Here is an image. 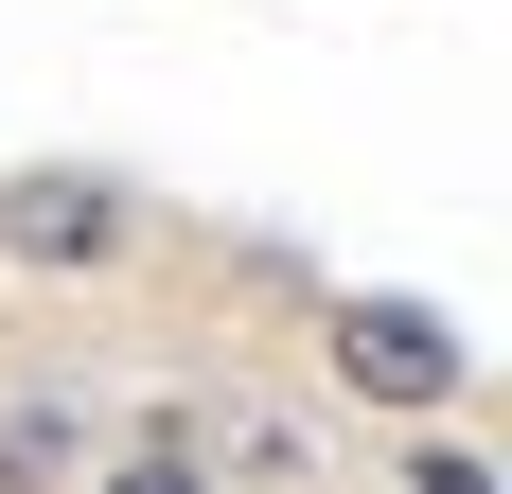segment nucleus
Masks as SVG:
<instances>
[{
    "label": "nucleus",
    "mask_w": 512,
    "mask_h": 494,
    "mask_svg": "<svg viewBox=\"0 0 512 494\" xmlns=\"http://www.w3.org/2000/svg\"><path fill=\"white\" fill-rule=\"evenodd\" d=\"M477 353H460V318H424V300H336V389H371V406H442Z\"/></svg>",
    "instance_id": "f257e3e1"
},
{
    "label": "nucleus",
    "mask_w": 512,
    "mask_h": 494,
    "mask_svg": "<svg viewBox=\"0 0 512 494\" xmlns=\"http://www.w3.org/2000/svg\"><path fill=\"white\" fill-rule=\"evenodd\" d=\"M0 247H18V265H106V247H124V177H71V159L18 177V195H0Z\"/></svg>",
    "instance_id": "f03ea898"
},
{
    "label": "nucleus",
    "mask_w": 512,
    "mask_h": 494,
    "mask_svg": "<svg viewBox=\"0 0 512 494\" xmlns=\"http://www.w3.org/2000/svg\"><path fill=\"white\" fill-rule=\"evenodd\" d=\"M36 477H71V424H53V406H18V424H0V494H36Z\"/></svg>",
    "instance_id": "7ed1b4c3"
},
{
    "label": "nucleus",
    "mask_w": 512,
    "mask_h": 494,
    "mask_svg": "<svg viewBox=\"0 0 512 494\" xmlns=\"http://www.w3.org/2000/svg\"><path fill=\"white\" fill-rule=\"evenodd\" d=\"M407 494H512V477H495L477 442H424V459H407Z\"/></svg>",
    "instance_id": "20e7f679"
},
{
    "label": "nucleus",
    "mask_w": 512,
    "mask_h": 494,
    "mask_svg": "<svg viewBox=\"0 0 512 494\" xmlns=\"http://www.w3.org/2000/svg\"><path fill=\"white\" fill-rule=\"evenodd\" d=\"M106 494H212V477H195V459H177V442H142V459H124V477H106Z\"/></svg>",
    "instance_id": "39448f33"
}]
</instances>
